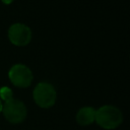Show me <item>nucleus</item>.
<instances>
[{"mask_svg": "<svg viewBox=\"0 0 130 130\" xmlns=\"http://www.w3.org/2000/svg\"><path fill=\"white\" fill-rule=\"evenodd\" d=\"M2 107H3V105H2V102L0 100V112H2Z\"/></svg>", "mask_w": 130, "mask_h": 130, "instance_id": "nucleus-9", "label": "nucleus"}, {"mask_svg": "<svg viewBox=\"0 0 130 130\" xmlns=\"http://www.w3.org/2000/svg\"><path fill=\"white\" fill-rule=\"evenodd\" d=\"M2 112L7 121L13 124L22 122L26 117V107L24 104L16 99H11L4 103Z\"/></svg>", "mask_w": 130, "mask_h": 130, "instance_id": "nucleus-3", "label": "nucleus"}, {"mask_svg": "<svg viewBox=\"0 0 130 130\" xmlns=\"http://www.w3.org/2000/svg\"><path fill=\"white\" fill-rule=\"evenodd\" d=\"M31 29L23 23L16 22L8 28V39L15 46H26L31 41Z\"/></svg>", "mask_w": 130, "mask_h": 130, "instance_id": "nucleus-5", "label": "nucleus"}, {"mask_svg": "<svg viewBox=\"0 0 130 130\" xmlns=\"http://www.w3.org/2000/svg\"><path fill=\"white\" fill-rule=\"evenodd\" d=\"M4 4H10V3H12L14 0H1Z\"/></svg>", "mask_w": 130, "mask_h": 130, "instance_id": "nucleus-8", "label": "nucleus"}, {"mask_svg": "<svg viewBox=\"0 0 130 130\" xmlns=\"http://www.w3.org/2000/svg\"><path fill=\"white\" fill-rule=\"evenodd\" d=\"M8 77L10 81L18 87H27L30 85L34 76L31 70L23 64L13 65L8 72Z\"/></svg>", "mask_w": 130, "mask_h": 130, "instance_id": "nucleus-4", "label": "nucleus"}, {"mask_svg": "<svg viewBox=\"0 0 130 130\" xmlns=\"http://www.w3.org/2000/svg\"><path fill=\"white\" fill-rule=\"evenodd\" d=\"M34 100L36 104L44 109L52 107L57 98V92L54 86L49 82H40L36 85L34 92Z\"/></svg>", "mask_w": 130, "mask_h": 130, "instance_id": "nucleus-2", "label": "nucleus"}, {"mask_svg": "<svg viewBox=\"0 0 130 130\" xmlns=\"http://www.w3.org/2000/svg\"><path fill=\"white\" fill-rule=\"evenodd\" d=\"M95 119V110L92 107L81 108L76 114V121L81 126H87L91 124Z\"/></svg>", "mask_w": 130, "mask_h": 130, "instance_id": "nucleus-6", "label": "nucleus"}, {"mask_svg": "<svg viewBox=\"0 0 130 130\" xmlns=\"http://www.w3.org/2000/svg\"><path fill=\"white\" fill-rule=\"evenodd\" d=\"M12 94H13V93H12V90H11L9 87L3 86V87L0 88V98H1L3 101L7 102V101L11 100V99H12Z\"/></svg>", "mask_w": 130, "mask_h": 130, "instance_id": "nucleus-7", "label": "nucleus"}, {"mask_svg": "<svg viewBox=\"0 0 130 130\" xmlns=\"http://www.w3.org/2000/svg\"><path fill=\"white\" fill-rule=\"evenodd\" d=\"M94 121L104 129H114L122 123L123 115L118 108L111 105H106L95 111Z\"/></svg>", "mask_w": 130, "mask_h": 130, "instance_id": "nucleus-1", "label": "nucleus"}]
</instances>
